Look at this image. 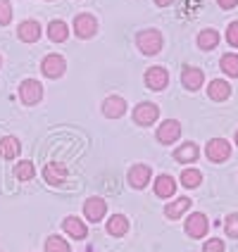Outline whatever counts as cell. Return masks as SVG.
Returning <instances> with one entry per match:
<instances>
[{
    "label": "cell",
    "mask_w": 238,
    "mask_h": 252,
    "mask_svg": "<svg viewBox=\"0 0 238 252\" xmlns=\"http://www.w3.org/2000/svg\"><path fill=\"white\" fill-rule=\"evenodd\" d=\"M17 36H19V41L24 43H36L41 38V24L34 22V19H27V22H22L17 27Z\"/></svg>",
    "instance_id": "cell-12"
},
{
    "label": "cell",
    "mask_w": 238,
    "mask_h": 252,
    "mask_svg": "<svg viewBox=\"0 0 238 252\" xmlns=\"http://www.w3.org/2000/svg\"><path fill=\"white\" fill-rule=\"evenodd\" d=\"M169 84V74L165 67H150L145 71V86L150 91H165Z\"/></svg>",
    "instance_id": "cell-8"
},
{
    "label": "cell",
    "mask_w": 238,
    "mask_h": 252,
    "mask_svg": "<svg viewBox=\"0 0 238 252\" xmlns=\"http://www.w3.org/2000/svg\"><path fill=\"white\" fill-rule=\"evenodd\" d=\"M179 136H181V124L176 119H167V122H162L157 126V140L165 143V145H171Z\"/></svg>",
    "instance_id": "cell-7"
},
{
    "label": "cell",
    "mask_w": 238,
    "mask_h": 252,
    "mask_svg": "<svg viewBox=\"0 0 238 252\" xmlns=\"http://www.w3.org/2000/svg\"><path fill=\"white\" fill-rule=\"evenodd\" d=\"M205 155H207V159L210 162H226L229 157H231V145H229V140L224 138H212L207 145H205Z\"/></svg>",
    "instance_id": "cell-2"
},
{
    "label": "cell",
    "mask_w": 238,
    "mask_h": 252,
    "mask_svg": "<svg viewBox=\"0 0 238 252\" xmlns=\"http://www.w3.org/2000/svg\"><path fill=\"white\" fill-rule=\"evenodd\" d=\"M157 117H160V107L155 102H140V105H136V110H134V122L138 126L155 124Z\"/></svg>",
    "instance_id": "cell-5"
},
{
    "label": "cell",
    "mask_w": 238,
    "mask_h": 252,
    "mask_svg": "<svg viewBox=\"0 0 238 252\" xmlns=\"http://www.w3.org/2000/svg\"><path fill=\"white\" fill-rule=\"evenodd\" d=\"M200 150H198L196 143H183L181 148H176V153H174V159L176 162H181V164H191V162H196Z\"/></svg>",
    "instance_id": "cell-20"
},
{
    "label": "cell",
    "mask_w": 238,
    "mask_h": 252,
    "mask_svg": "<svg viewBox=\"0 0 238 252\" xmlns=\"http://www.w3.org/2000/svg\"><path fill=\"white\" fill-rule=\"evenodd\" d=\"M162 33L157 29H143L138 36H136V45L143 55H157L162 50Z\"/></svg>",
    "instance_id": "cell-1"
},
{
    "label": "cell",
    "mask_w": 238,
    "mask_h": 252,
    "mask_svg": "<svg viewBox=\"0 0 238 252\" xmlns=\"http://www.w3.org/2000/svg\"><path fill=\"white\" fill-rule=\"evenodd\" d=\"M0 64H2V57H0Z\"/></svg>",
    "instance_id": "cell-36"
},
{
    "label": "cell",
    "mask_w": 238,
    "mask_h": 252,
    "mask_svg": "<svg viewBox=\"0 0 238 252\" xmlns=\"http://www.w3.org/2000/svg\"><path fill=\"white\" fill-rule=\"evenodd\" d=\"M67 36H69V27H67L62 19H53V22L48 24V38L53 43H65Z\"/></svg>",
    "instance_id": "cell-19"
},
{
    "label": "cell",
    "mask_w": 238,
    "mask_h": 252,
    "mask_svg": "<svg viewBox=\"0 0 238 252\" xmlns=\"http://www.w3.org/2000/svg\"><path fill=\"white\" fill-rule=\"evenodd\" d=\"M14 176H17L19 181H31V179L36 176V169H34V164H31L29 159H24V162H19V164L14 167Z\"/></svg>",
    "instance_id": "cell-27"
},
{
    "label": "cell",
    "mask_w": 238,
    "mask_h": 252,
    "mask_svg": "<svg viewBox=\"0 0 238 252\" xmlns=\"http://www.w3.org/2000/svg\"><path fill=\"white\" fill-rule=\"evenodd\" d=\"M171 2H174V0H155V5H160V7H167Z\"/></svg>",
    "instance_id": "cell-34"
},
{
    "label": "cell",
    "mask_w": 238,
    "mask_h": 252,
    "mask_svg": "<svg viewBox=\"0 0 238 252\" xmlns=\"http://www.w3.org/2000/svg\"><path fill=\"white\" fill-rule=\"evenodd\" d=\"M19 98L24 105H36V102H41L43 98V86L36 81V79H27V81H22L19 86Z\"/></svg>",
    "instance_id": "cell-6"
},
{
    "label": "cell",
    "mask_w": 238,
    "mask_h": 252,
    "mask_svg": "<svg viewBox=\"0 0 238 252\" xmlns=\"http://www.w3.org/2000/svg\"><path fill=\"white\" fill-rule=\"evenodd\" d=\"M41 69L48 79H60L65 74V69H67V62H65V57H60V55H48L43 60Z\"/></svg>",
    "instance_id": "cell-10"
},
{
    "label": "cell",
    "mask_w": 238,
    "mask_h": 252,
    "mask_svg": "<svg viewBox=\"0 0 238 252\" xmlns=\"http://www.w3.org/2000/svg\"><path fill=\"white\" fill-rule=\"evenodd\" d=\"M224 231L229 238H238V214H229V217H226Z\"/></svg>",
    "instance_id": "cell-29"
},
{
    "label": "cell",
    "mask_w": 238,
    "mask_h": 252,
    "mask_svg": "<svg viewBox=\"0 0 238 252\" xmlns=\"http://www.w3.org/2000/svg\"><path fill=\"white\" fill-rule=\"evenodd\" d=\"M217 5H219L222 10H231V7L238 5V0H217Z\"/></svg>",
    "instance_id": "cell-33"
},
{
    "label": "cell",
    "mask_w": 238,
    "mask_h": 252,
    "mask_svg": "<svg viewBox=\"0 0 238 252\" xmlns=\"http://www.w3.org/2000/svg\"><path fill=\"white\" fill-rule=\"evenodd\" d=\"M219 45V31L214 29H203L198 33V48L200 50H214Z\"/></svg>",
    "instance_id": "cell-22"
},
{
    "label": "cell",
    "mask_w": 238,
    "mask_h": 252,
    "mask_svg": "<svg viewBox=\"0 0 238 252\" xmlns=\"http://www.w3.org/2000/svg\"><path fill=\"white\" fill-rule=\"evenodd\" d=\"M126 231H129V219L124 214H112L107 221V233L114 238H122V236H126Z\"/></svg>",
    "instance_id": "cell-21"
},
{
    "label": "cell",
    "mask_w": 238,
    "mask_h": 252,
    "mask_svg": "<svg viewBox=\"0 0 238 252\" xmlns=\"http://www.w3.org/2000/svg\"><path fill=\"white\" fill-rule=\"evenodd\" d=\"M45 252H69V243L60 236H50L45 240Z\"/></svg>",
    "instance_id": "cell-28"
},
{
    "label": "cell",
    "mask_w": 238,
    "mask_h": 252,
    "mask_svg": "<svg viewBox=\"0 0 238 252\" xmlns=\"http://www.w3.org/2000/svg\"><path fill=\"white\" fill-rule=\"evenodd\" d=\"M203 81H205V74H203V69H198V67H186L181 71V84L188 91H198L203 86Z\"/></svg>",
    "instance_id": "cell-15"
},
{
    "label": "cell",
    "mask_w": 238,
    "mask_h": 252,
    "mask_svg": "<svg viewBox=\"0 0 238 252\" xmlns=\"http://www.w3.org/2000/svg\"><path fill=\"white\" fill-rule=\"evenodd\" d=\"M207 95H210V100H214V102H224V100H229V95H231V86L226 84V81H222V79H214V81H210V86H207Z\"/></svg>",
    "instance_id": "cell-18"
},
{
    "label": "cell",
    "mask_w": 238,
    "mask_h": 252,
    "mask_svg": "<svg viewBox=\"0 0 238 252\" xmlns=\"http://www.w3.org/2000/svg\"><path fill=\"white\" fill-rule=\"evenodd\" d=\"M12 19V2L10 0H0V24L7 27Z\"/></svg>",
    "instance_id": "cell-30"
},
{
    "label": "cell",
    "mask_w": 238,
    "mask_h": 252,
    "mask_svg": "<svg viewBox=\"0 0 238 252\" xmlns=\"http://www.w3.org/2000/svg\"><path fill=\"white\" fill-rule=\"evenodd\" d=\"M62 228L67 231V236H71V238H76V240H84L88 236V228H86V224L79 217H67L62 221Z\"/></svg>",
    "instance_id": "cell-17"
},
{
    "label": "cell",
    "mask_w": 238,
    "mask_h": 252,
    "mask_svg": "<svg viewBox=\"0 0 238 252\" xmlns=\"http://www.w3.org/2000/svg\"><path fill=\"white\" fill-rule=\"evenodd\" d=\"M96 31H98V19L93 14L84 12L74 17V33L79 38H91V36H96Z\"/></svg>",
    "instance_id": "cell-3"
},
{
    "label": "cell",
    "mask_w": 238,
    "mask_h": 252,
    "mask_svg": "<svg viewBox=\"0 0 238 252\" xmlns=\"http://www.w3.org/2000/svg\"><path fill=\"white\" fill-rule=\"evenodd\" d=\"M203 252H224V240L210 238L205 245H203Z\"/></svg>",
    "instance_id": "cell-32"
},
{
    "label": "cell",
    "mask_w": 238,
    "mask_h": 252,
    "mask_svg": "<svg viewBox=\"0 0 238 252\" xmlns=\"http://www.w3.org/2000/svg\"><path fill=\"white\" fill-rule=\"evenodd\" d=\"M203 183V174L198 169H183L181 171V186L186 188H198Z\"/></svg>",
    "instance_id": "cell-26"
},
{
    "label": "cell",
    "mask_w": 238,
    "mask_h": 252,
    "mask_svg": "<svg viewBox=\"0 0 238 252\" xmlns=\"http://www.w3.org/2000/svg\"><path fill=\"white\" fill-rule=\"evenodd\" d=\"M226 41L231 48H238V22H231L226 29Z\"/></svg>",
    "instance_id": "cell-31"
},
{
    "label": "cell",
    "mask_w": 238,
    "mask_h": 252,
    "mask_svg": "<svg viewBox=\"0 0 238 252\" xmlns=\"http://www.w3.org/2000/svg\"><path fill=\"white\" fill-rule=\"evenodd\" d=\"M150 176H153V171H150V167L148 164H134V167L129 169V183L136 188V190H140V188H145L148 183H150Z\"/></svg>",
    "instance_id": "cell-9"
},
{
    "label": "cell",
    "mask_w": 238,
    "mask_h": 252,
    "mask_svg": "<svg viewBox=\"0 0 238 252\" xmlns=\"http://www.w3.org/2000/svg\"><path fill=\"white\" fill-rule=\"evenodd\" d=\"M107 212V202L102 197H88L84 202V214L88 221H100Z\"/></svg>",
    "instance_id": "cell-11"
},
{
    "label": "cell",
    "mask_w": 238,
    "mask_h": 252,
    "mask_svg": "<svg viewBox=\"0 0 238 252\" xmlns=\"http://www.w3.org/2000/svg\"><path fill=\"white\" fill-rule=\"evenodd\" d=\"M19 140L14 138V136H5V138L0 140V157L2 159H14L17 155H19Z\"/></svg>",
    "instance_id": "cell-24"
},
{
    "label": "cell",
    "mask_w": 238,
    "mask_h": 252,
    "mask_svg": "<svg viewBox=\"0 0 238 252\" xmlns=\"http://www.w3.org/2000/svg\"><path fill=\"white\" fill-rule=\"evenodd\" d=\"M124 112H126V100L119 98V95H110V98L102 102V114L107 119H119Z\"/></svg>",
    "instance_id": "cell-13"
},
{
    "label": "cell",
    "mask_w": 238,
    "mask_h": 252,
    "mask_svg": "<svg viewBox=\"0 0 238 252\" xmlns=\"http://www.w3.org/2000/svg\"><path fill=\"white\" fill-rule=\"evenodd\" d=\"M188 207H191V200L188 197H176L174 202H169L167 207H165V217L167 219H179L183 212H188Z\"/></svg>",
    "instance_id": "cell-23"
},
{
    "label": "cell",
    "mask_w": 238,
    "mask_h": 252,
    "mask_svg": "<svg viewBox=\"0 0 238 252\" xmlns=\"http://www.w3.org/2000/svg\"><path fill=\"white\" fill-rule=\"evenodd\" d=\"M236 145H238V131H236Z\"/></svg>",
    "instance_id": "cell-35"
},
{
    "label": "cell",
    "mask_w": 238,
    "mask_h": 252,
    "mask_svg": "<svg viewBox=\"0 0 238 252\" xmlns=\"http://www.w3.org/2000/svg\"><path fill=\"white\" fill-rule=\"evenodd\" d=\"M43 176H45L48 183L60 186V183H65V179H67V167L60 164V162H50V164H45V169H43Z\"/></svg>",
    "instance_id": "cell-16"
},
{
    "label": "cell",
    "mask_w": 238,
    "mask_h": 252,
    "mask_svg": "<svg viewBox=\"0 0 238 252\" xmlns=\"http://www.w3.org/2000/svg\"><path fill=\"white\" fill-rule=\"evenodd\" d=\"M207 228H210V221L203 212H193L188 219H186V233L191 238H205L207 236Z\"/></svg>",
    "instance_id": "cell-4"
},
{
    "label": "cell",
    "mask_w": 238,
    "mask_h": 252,
    "mask_svg": "<svg viewBox=\"0 0 238 252\" xmlns=\"http://www.w3.org/2000/svg\"><path fill=\"white\" fill-rule=\"evenodd\" d=\"M219 67H222V71H224L226 76L238 79V55L236 53H226V55L222 57V62H219Z\"/></svg>",
    "instance_id": "cell-25"
},
{
    "label": "cell",
    "mask_w": 238,
    "mask_h": 252,
    "mask_svg": "<svg viewBox=\"0 0 238 252\" xmlns=\"http://www.w3.org/2000/svg\"><path fill=\"white\" fill-rule=\"evenodd\" d=\"M176 193V181H174V176H169V174H160L157 179H155V195L157 197H171Z\"/></svg>",
    "instance_id": "cell-14"
}]
</instances>
